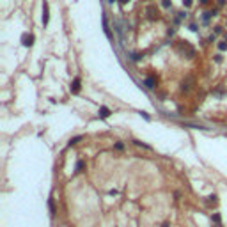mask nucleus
I'll return each instance as SVG.
<instances>
[{"label":"nucleus","mask_w":227,"mask_h":227,"mask_svg":"<svg viewBox=\"0 0 227 227\" xmlns=\"http://www.w3.org/2000/svg\"><path fill=\"white\" fill-rule=\"evenodd\" d=\"M177 52L183 53V55L188 57V59H192V57L195 55V48H194L188 41H179V44H177Z\"/></svg>","instance_id":"obj_1"},{"label":"nucleus","mask_w":227,"mask_h":227,"mask_svg":"<svg viewBox=\"0 0 227 227\" xmlns=\"http://www.w3.org/2000/svg\"><path fill=\"white\" fill-rule=\"evenodd\" d=\"M80 87H82V80H80V76H75L73 78V82H71V93L73 94H76V93H80Z\"/></svg>","instance_id":"obj_2"},{"label":"nucleus","mask_w":227,"mask_h":227,"mask_svg":"<svg viewBox=\"0 0 227 227\" xmlns=\"http://www.w3.org/2000/svg\"><path fill=\"white\" fill-rule=\"evenodd\" d=\"M50 20V9H48V2H43V25H48Z\"/></svg>","instance_id":"obj_3"},{"label":"nucleus","mask_w":227,"mask_h":227,"mask_svg":"<svg viewBox=\"0 0 227 227\" xmlns=\"http://www.w3.org/2000/svg\"><path fill=\"white\" fill-rule=\"evenodd\" d=\"M21 41H23V46H32V44H34V36H32V34H29V36L25 34V36L21 37Z\"/></svg>","instance_id":"obj_4"},{"label":"nucleus","mask_w":227,"mask_h":227,"mask_svg":"<svg viewBox=\"0 0 227 227\" xmlns=\"http://www.w3.org/2000/svg\"><path fill=\"white\" fill-rule=\"evenodd\" d=\"M147 14H149V18H151V20H158V9H156V7H153V5H149V7H147Z\"/></svg>","instance_id":"obj_5"},{"label":"nucleus","mask_w":227,"mask_h":227,"mask_svg":"<svg viewBox=\"0 0 227 227\" xmlns=\"http://www.w3.org/2000/svg\"><path fill=\"white\" fill-rule=\"evenodd\" d=\"M144 85L147 87V89H155V87H156V80L153 78V76H147V78L144 80Z\"/></svg>","instance_id":"obj_6"},{"label":"nucleus","mask_w":227,"mask_h":227,"mask_svg":"<svg viewBox=\"0 0 227 227\" xmlns=\"http://www.w3.org/2000/svg\"><path fill=\"white\" fill-rule=\"evenodd\" d=\"M110 113H112V112H110L108 107H101V108H100V117H101V119H107Z\"/></svg>","instance_id":"obj_7"},{"label":"nucleus","mask_w":227,"mask_h":227,"mask_svg":"<svg viewBox=\"0 0 227 227\" xmlns=\"http://www.w3.org/2000/svg\"><path fill=\"white\" fill-rule=\"evenodd\" d=\"M83 169H85V162H83V160H78V162H76V165H75V172L78 174V172H82Z\"/></svg>","instance_id":"obj_8"},{"label":"nucleus","mask_w":227,"mask_h":227,"mask_svg":"<svg viewBox=\"0 0 227 227\" xmlns=\"http://www.w3.org/2000/svg\"><path fill=\"white\" fill-rule=\"evenodd\" d=\"M82 138H83L82 135H78V137H73L71 140H69V147H71V145H76L78 142H80V140H82Z\"/></svg>","instance_id":"obj_9"},{"label":"nucleus","mask_w":227,"mask_h":227,"mask_svg":"<svg viewBox=\"0 0 227 227\" xmlns=\"http://www.w3.org/2000/svg\"><path fill=\"white\" fill-rule=\"evenodd\" d=\"M48 208H50V215H55V204H53V197H50V201H48Z\"/></svg>","instance_id":"obj_10"},{"label":"nucleus","mask_w":227,"mask_h":227,"mask_svg":"<svg viewBox=\"0 0 227 227\" xmlns=\"http://www.w3.org/2000/svg\"><path fill=\"white\" fill-rule=\"evenodd\" d=\"M103 29H105V32H107V36L112 37V34H110V29H108V23H107V18H105V16H103Z\"/></svg>","instance_id":"obj_11"},{"label":"nucleus","mask_w":227,"mask_h":227,"mask_svg":"<svg viewBox=\"0 0 227 227\" xmlns=\"http://www.w3.org/2000/svg\"><path fill=\"white\" fill-rule=\"evenodd\" d=\"M133 144H135V145H138V147H144V149H151V145L144 144V142H140V140H133Z\"/></svg>","instance_id":"obj_12"},{"label":"nucleus","mask_w":227,"mask_h":227,"mask_svg":"<svg viewBox=\"0 0 227 227\" xmlns=\"http://www.w3.org/2000/svg\"><path fill=\"white\" fill-rule=\"evenodd\" d=\"M218 50H220V52H225V50H227V41H220V43H218Z\"/></svg>","instance_id":"obj_13"},{"label":"nucleus","mask_w":227,"mask_h":227,"mask_svg":"<svg viewBox=\"0 0 227 227\" xmlns=\"http://www.w3.org/2000/svg\"><path fill=\"white\" fill-rule=\"evenodd\" d=\"M131 59H133L135 62H138L140 59H142V55H140V53H133V55H131Z\"/></svg>","instance_id":"obj_14"},{"label":"nucleus","mask_w":227,"mask_h":227,"mask_svg":"<svg viewBox=\"0 0 227 227\" xmlns=\"http://www.w3.org/2000/svg\"><path fill=\"white\" fill-rule=\"evenodd\" d=\"M162 4H163V7H167V9H169V7H170V5H172V2H170V0H163V2H162Z\"/></svg>","instance_id":"obj_15"},{"label":"nucleus","mask_w":227,"mask_h":227,"mask_svg":"<svg viewBox=\"0 0 227 227\" xmlns=\"http://www.w3.org/2000/svg\"><path fill=\"white\" fill-rule=\"evenodd\" d=\"M115 149H119V151H123V149H124V144H123V142H117V144H115Z\"/></svg>","instance_id":"obj_16"},{"label":"nucleus","mask_w":227,"mask_h":227,"mask_svg":"<svg viewBox=\"0 0 227 227\" xmlns=\"http://www.w3.org/2000/svg\"><path fill=\"white\" fill-rule=\"evenodd\" d=\"M215 62H218V64L222 62V55H220V53H218V55H215Z\"/></svg>","instance_id":"obj_17"},{"label":"nucleus","mask_w":227,"mask_h":227,"mask_svg":"<svg viewBox=\"0 0 227 227\" xmlns=\"http://www.w3.org/2000/svg\"><path fill=\"white\" fill-rule=\"evenodd\" d=\"M183 5H186V7H190V5H192V0H183Z\"/></svg>","instance_id":"obj_18"},{"label":"nucleus","mask_w":227,"mask_h":227,"mask_svg":"<svg viewBox=\"0 0 227 227\" xmlns=\"http://www.w3.org/2000/svg\"><path fill=\"white\" fill-rule=\"evenodd\" d=\"M211 218H213V222H217V224L220 222V215H213Z\"/></svg>","instance_id":"obj_19"},{"label":"nucleus","mask_w":227,"mask_h":227,"mask_svg":"<svg viewBox=\"0 0 227 227\" xmlns=\"http://www.w3.org/2000/svg\"><path fill=\"white\" fill-rule=\"evenodd\" d=\"M208 199H209V202H217V195H209Z\"/></svg>","instance_id":"obj_20"},{"label":"nucleus","mask_w":227,"mask_h":227,"mask_svg":"<svg viewBox=\"0 0 227 227\" xmlns=\"http://www.w3.org/2000/svg\"><path fill=\"white\" fill-rule=\"evenodd\" d=\"M215 34H222V27H215Z\"/></svg>","instance_id":"obj_21"},{"label":"nucleus","mask_w":227,"mask_h":227,"mask_svg":"<svg viewBox=\"0 0 227 227\" xmlns=\"http://www.w3.org/2000/svg\"><path fill=\"white\" fill-rule=\"evenodd\" d=\"M140 115H142L144 119H147V121H149V115H147V113H145V112H140Z\"/></svg>","instance_id":"obj_22"},{"label":"nucleus","mask_w":227,"mask_h":227,"mask_svg":"<svg viewBox=\"0 0 227 227\" xmlns=\"http://www.w3.org/2000/svg\"><path fill=\"white\" fill-rule=\"evenodd\" d=\"M119 2H121V4H128V2H130V0H119Z\"/></svg>","instance_id":"obj_23"},{"label":"nucleus","mask_w":227,"mask_h":227,"mask_svg":"<svg viewBox=\"0 0 227 227\" xmlns=\"http://www.w3.org/2000/svg\"><path fill=\"white\" fill-rule=\"evenodd\" d=\"M108 2H110V4H113V2H115V0H108Z\"/></svg>","instance_id":"obj_24"}]
</instances>
